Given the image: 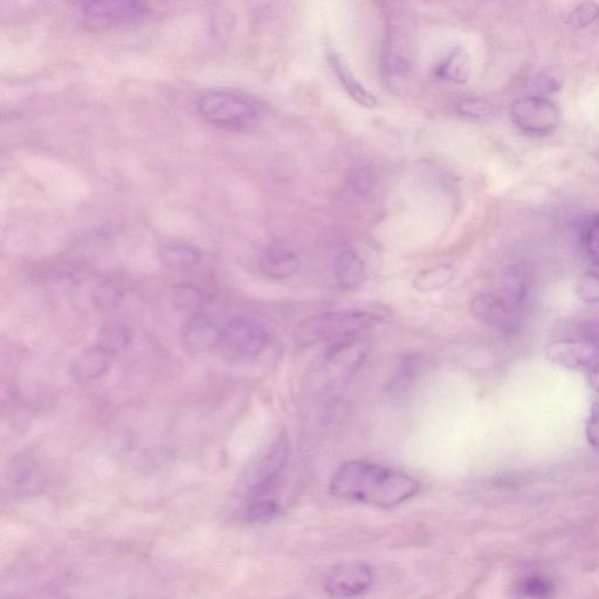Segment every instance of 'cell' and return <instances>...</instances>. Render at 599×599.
<instances>
[{
	"label": "cell",
	"mask_w": 599,
	"mask_h": 599,
	"mask_svg": "<svg viewBox=\"0 0 599 599\" xmlns=\"http://www.w3.org/2000/svg\"><path fill=\"white\" fill-rule=\"evenodd\" d=\"M334 497L362 504L392 508L418 494L421 484L408 474L367 461H347L330 481Z\"/></svg>",
	"instance_id": "obj_1"
},
{
	"label": "cell",
	"mask_w": 599,
	"mask_h": 599,
	"mask_svg": "<svg viewBox=\"0 0 599 599\" xmlns=\"http://www.w3.org/2000/svg\"><path fill=\"white\" fill-rule=\"evenodd\" d=\"M382 321V316L366 311H342L313 315L295 330V340L305 346L333 343L362 335Z\"/></svg>",
	"instance_id": "obj_2"
},
{
	"label": "cell",
	"mask_w": 599,
	"mask_h": 599,
	"mask_svg": "<svg viewBox=\"0 0 599 599\" xmlns=\"http://www.w3.org/2000/svg\"><path fill=\"white\" fill-rule=\"evenodd\" d=\"M270 343V334L256 321L233 319L222 328L217 349L224 360L249 364L261 356Z\"/></svg>",
	"instance_id": "obj_3"
},
{
	"label": "cell",
	"mask_w": 599,
	"mask_h": 599,
	"mask_svg": "<svg viewBox=\"0 0 599 599\" xmlns=\"http://www.w3.org/2000/svg\"><path fill=\"white\" fill-rule=\"evenodd\" d=\"M199 115L210 125L224 129H246L258 120L256 106L244 96L225 91L211 92L198 100Z\"/></svg>",
	"instance_id": "obj_4"
},
{
	"label": "cell",
	"mask_w": 599,
	"mask_h": 599,
	"mask_svg": "<svg viewBox=\"0 0 599 599\" xmlns=\"http://www.w3.org/2000/svg\"><path fill=\"white\" fill-rule=\"evenodd\" d=\"M147 0H82V22L89 29L110 30L141 22L149 15Z\"/></svg>",
	"instance_id": "obj_5"
},
{
	"label": "cell",
	"mask_w": 599,
	"mask_h": 599,
	"mask_svg": "<svg viewBox=\"0 0 599 599\" xmlns=\"http://www.w3.org/2000/svg\"><path fill=\"white\" fill-rule=\"evenodd\" d=\"M291 447L286 437L279 438L263 458L253 465L245 477V486L249 499L265 498L277 485L282 471L285 470Z\"/></svg>",
	"instance_id": "obj_6"
},
{
	"label": "cell",
	"mask_w": 599,
	"mask_h": 599,
	"mask_svg": "<svg viewBox=\"0 0 599 599\" xmlns=\"http://www.w3.org/2000/svg\"><path fill=\"white\" fill-rule=\"evenodd\" d=\"M511 117L514 125L523 133L547 135L560 125V109L543 96H529L513 102Z\"/></svg>",
	"instance_id": "obj_7"
},
{
	"label": "cell",
	"mask_w": 599,
	"mask_h": 599,
	"mask_svg": "<svg viewBox=\"0 0 599 599\" xmlns=\"http://www.w3.org/2000/svg\"><path fill=\"white\" fill-rule=\"evenodd\" d=\"M475 318L504 333H514L521 323L520 305L509 298L492 293H480L471 302Z\"/></svg>",
	"instance_id": "obj_8"
},
{
	"label": "cell",
	"mask_w": 599,
	"mask_h": 599,
	"mask_svg": "<svg viewBox=\"0 0 599 599\" xmlns=\"http://www.w3.org/2000/svg\"><path fill=\"white\" fill-rule=\"evenodd\" d=\"M375 581L373 568L363 562H344L328 571L323 587L330 596L349 598L363 594Z\"/></svg>",
	"instance_id": "obj_9"
},
{
	"label": "cell",
	"mask_w": 599,
	"mask_h": 599,
	"mask_svg": "<svg viewBox=\"0 0 599 599\" xmlns=\"http://www.w3.org/2000/svg\"><path fill=\"white\" fill-rule=\"evenodd\" d=\"M546 353L550 361L569 369L589 368L599 360V346L590 340L555 341Z\"/></svg>",
	"instance_id": "obj_10"
},
{
	"label": "cell",
	"mask_w": 599,
	"mask_h": 599,
	"mask_svg": "<svg viewBox=\"0 0 599 599\" xmlns=\"http://www.w3.org/2000/svg\"><path fill=\"white\" fill-rule=\"evenodd\" d=\"M222 328L209 315L196 313L185 323L183 342L192 351H205L217 348Z\"/></svg>",
	"instance_id": "obj_11"
},
{
	"label": "cell",
	"mask_w": 599,
	"mask_h": 599,
	"mask_svg": "<svg viewBox=\"0 0 599 599\" xmlns=\"http://www.w3.org/2000/svg\"><path fill=\"white\" fill-rule=\"evenodd\" d=\"M113 355L105 348L96 346L82 351L71 366V375L78 383H87L98 380L106 375L112 362Z\"/></svg>",
	"instance_id": "obj_12"
},
{
	"label": "cell",
	"mask_w": 599,
	"mask_h": 599,
	"mask_svg": "<svg viewBox=\"0 0 599 599\" xmlns=\"http://www.w3.org/2000/svg\"><path fill=\"white\" fill-rule=\"evenodd\" d=\"M300 259L285 246L273 245L260 259V270L272 279H287L300 270Z\"/></svg>",
	"instance_id": "obj_13"
},
{
	"label": "cell",
	"mask_w": 599,
	"mask_h": 599,
	"mask_svg": "<svg viewBox=\"0 0 599 599\" xmlns=\"http://www.w3.org/2000/svg\"><path fill=\"white\" fill-rule=\"evenodd\" d=\"M328 60L336 77L339 78L344 89H346L347 93L358 103V105L369 109H374L380 105L376 96L369 92L368 89L357 80L353 71L350 70L347 61L344 60L340 54L330 52Z\"/></svg>",
	"instance_id": "obj_14"
},
{
	"label": "cell",
	"mask_w": 599,
	"mask_h": 599,
	"mask_svg": "<svg viewBox=\"0 0 599 599\" xmlns=\"http://www.w3.org/2000/svg\"><path fill=\"white\" fill-rule=\"evenodd\" d=\"M333 270L337 284L344 289H356L367 280L366 263L354 251L341 252L334 261Z\"/></svg>",
	"instance_id": "obj_15"
},
{
	"label": "cell",
	"mask_w": 599,
	"mask_h": 599,
	"mask_svg": "<svg viewBox=\"0 0 599 599\" xmlns=\"http://www.w3.org/2000/svg\"><path fill=\"white\" fill-rule=\"evenodd\" d=\"M472 74V60L464 48L457 47L437 67L438 78L456 85H465Z\"/></svg>",
	"instance_id": "obj_16"
},
{
	"label": "cell",
	"mask_w": 599,
	"mask_h": 599,
	"mask_svg": "<svg viewBox=\"0 0 599 599\" xmlns=\"http://www.w3.org/2000/svg\"><path fill=\"white\" fill-rule=\"evenodd\" d=\"M160 259L170 270L187 271L201 263L202 252L190 244L170 243L160 250Z\"/></svg>",
	"instance_id": "obj_17"
},
{
	"label": "cell",
	"mask_w": 599,
	"mask_h": 599,
	"mask_svg": "<svg viewBox=\"0 0 599 599\" xmlns=\"http://www.w3.org/2000/svg\"><path fill=\"white\" fill-rule=\"evenodd\" d=\"M457 277V271L450 264H442L419 271L412 280L413 287L421 293L438 292L451 285Z\"/></svg>",
	"instance_id": "obj_18"
},
{
	"label": "cell",
	"mask_w": 599,
	"mask_h": 599,
	"mask_svg": "<svg viewBox=\"0 0 599 599\" xmlns=\"http://www.w3.org/2000/svg\"><path fill=\"white\" fill-rule=\"evenodd\" d=\"M170 299L179 311L201 313L206 304V296L201 288L195 285L176 284L170 289Z\"/></svg>",
	"instance_id": "obj_19"
},
{
	"label": "cell",
	"mask_w": 599,
	"mask_h": 599,
	"mask_svg": "<svg viewBox=\"0 0 599 599\" xmlns=\"http://www.w3.org/2000/svg\"><path fill=\"white\" fill-rule=\"evenodd\" d=\"M130 342H132V334L121 322L109 321L100 328L98 344L112 355L125 350Z\"/></svg>",
	"instance_id": "obj_20"
},
{
	"label": "cell",
	"mask_w": 599,
	"mask_h": 599,
	"mask_svg": "<svg viewBox=\"0 0 599 599\" xmlns=\"http://www.w3.org/2000/svg\"><path fill=\"white\" fill-rule=\"evenodd\" d=\"M250 501V505L244 512V519L252 525H265L277 518L280 513V505L277 500L265 497Z\"/></svg>",
	"instance_id": "obj_21"
},
{
	"label": "cell",
	"mask_w": 599,
	"mask_h": 599,
	"mask_svg": "<svg viewBox=\"0 0 599 599\" xmlns=\"http://www.w3.org/2000/svg\"><path fill=\"white\" fill-rule=\"evenodd\" d=\"M123 295H125V287L117 281L108 280L102 282L95 289L93 300L96 307L102 309V311H108V309H113L120 304Z\"/></svg>",
	"instance_id": "obj_22"
},
{
	"label": "cell",
	"mask_w": 599,
	"mask_h": 599,
	"mask_svg": "<svg viewBox=\"0 0 599 599\" xmlns=\"http://www.w3.org/2000/svg\"><path fill=\"white\" fill-rule=\"evenodd\" d=\"M576 294L585 304H599V272L590 271L581 275L576 284Z\"/></svg>",
	"instance_id": "obj_23"
},
{
	"label": "cell",
	"mask_w": 599,
	"mask_h": 599,
	"mask_svg": "<svg viewBox=\"0 0 599 599\" xmlns=\"http://www.w3.org/2000/svg\"><path fill=\"white\" fill-rule=\"evenodd\" d=\"M599 17V8L594 3H584L570 13L569 23L575 29H585L596 22Z\"/></svg>",
	"instance_id": "obj_24"
},
{
	"label": "cell",
	"mask_w": 599,
	"mask_h": 599,
	"mask_svg": "<svg viewBox=\"0 0 599 599\" xmlns=\"http://www.w3.org/2000/svg\"><path fill=\"white\" fill-rule=\"evenodd\" d=\"M376 184L374 172L368 168L357 169L350 176V187L356 194L364 196L373 191Z\"/></svg>",
	"instance_id": "obj_25"
},
{
	"label": "cell",
	"mask_w": 599,
	"mask_h": 599,
	"mask_svg": "<svg viewBox=\"0 0 599 599\" xmlns=\"http://www.w3.org/2000/svg\"><path fill=\"white\" fill-rule=\"evenodd\" d=\"M458 112L461 115L472 117V119H480L492 113L491 103L480 98H470L458 103Z\"/></svg>",
	"instance_id": "obj_26"
},
{
	"label": "cell",
	"mask_w": 599,
	"mask_h": 599,
	"mask_svg": "<svg viewBox=\"0 0 599 599\" xmlns=\"http://www.w3.org/2000/svg\"><path fill=\"white\" fill-rule=\"evenodd\" d=\"M522 594L527 597L545 598L552 592V585L540 577L527 578L521 585Z\"/></svg>",
	"instance_id": "obj_27"
},
{
	"label": "cell",
	"mask_w": 599,
	"mask_h": 599,
	"mask_svg": "<svg viewBox=\"0 0 599 599\" xmlns=\"http://www.w3.org/2000/svg\"><path fill=\"white\" fill-rule=\"evenodd\" d=\"M585 250L592 263L599 265V217L590 224L585 233Z\"/></svg>",
	"instance_id": "obj_28"
},
{
	"label": "cell",
	"mask_w": 599,
	"mask_h": 599,
	"mask_svg": "<svg viewBox=\"0 0 599 599\" xmlns=\"http://www.w3.org/2000/svg\"><path fill=\"white\" fill-rule=\"evenodd\" d=\"M587 437L592 446L599 447V402L592 406L587 425Z\"/></svg>",
	"instance_id": "obj_29"
},
{
	"label": "cell",
	"mask_w": 599,
	"mask_h": 599,
	"mask_svg": "<svg viewBox=\"0 0 599 599\" xmlns=\"http://www.w3.org/2000/svg\"><path fill=\"white\" fill-rule=\"evenodd\" d=\"M537 87H539L542 92H554L559 88V84H557L554 79L546 77V75L543 77L542 75V77L537 79Z\"/></svg>",
	"instance_id": "obj_30"
},
{
	"label": "cell",
	"mask_w": 599,
	"mask_h": 599,
	"mask_svg": "<svg viewBox=\"0 0 599 599\" xmlns=\"http://www.w3.org/2000/svg\"><path fill=\"white\" fill-rule=\"evenodd\" d=\"M590 383L591 387L594 388L599 394V369L591 371Z\"/></svg>",
	"instance_id": "obj_31"
}]
</instances>
